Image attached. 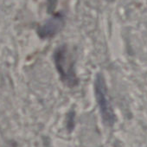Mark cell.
<instances>
[{"label": "cell", "mask_w": 147, "mask_h": 147, "mask_svg": "<svg viewBox=\"0 0 147 147\" xmlns=\"http://www.w3.org/2000/svg\"><path fill=\"white\" fill-rule=\"evenodd\" d=\"M64 25L63 17L60 14L55 15L51 18H49L44 24L39 27L37 33L40 37L45 39L54 36L57 34Z\"/></svg>", "instance_id": "cell-3"}, {"label": "cell", "mask_w": 147, "mask_h": 147, "mask_svg": "<svg viewBox=\"0 0 147 147\" xmlns=\"http://www.w3.org/2000/svg\"><path fill=\"white\" fill-rule=\"evenodd\" d=\"M55 67L62 82L67 87H75L78 84L75 68V60L66 45L58 48L54 55Z\"/></svg>", "instance_id": "cell-1"}, {"label": "cell", "mask_w": 147, "mask_h": 147, "mask_svg": "<svg viewBox=\"0 0 147 147\" xmlns=\"http://www.w3.org/2000/svg\"><path fill=\"white\" fill-rule=\"evenodd\" d=\"M94 92L104 122L108 125H112L115 121V115L108 100L105 79L100 74L97 75L94 82Z\"/></svg>", "instance_id": "cell-2"}]
</instances>
